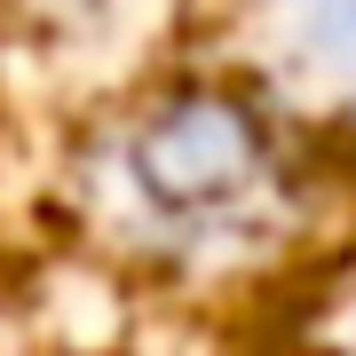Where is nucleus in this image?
I'll use <instances>...</instances> for the list:
<instances>
[{
    "instance_id": "1",
    "label": "nucleus",
    "mask_w": 356,
    "mask_h": 356,
    "mask_svg": "<svg viewBox=\"0 0 356 356\" xmlns=\"http://www.w3.org/2000/svg\"><path fill=\"white\" fill-rule=\"evenodd\" d=\"M341 24H348V32H356V0H341ZM348 48H356V40H348Z\"/></svg>"
}]
</instances>
